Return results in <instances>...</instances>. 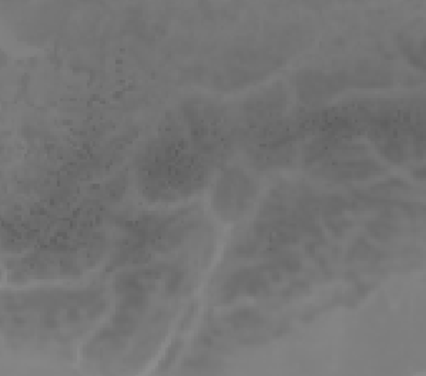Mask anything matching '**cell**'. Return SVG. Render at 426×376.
I'll use <instances>...</instances> for the list:
<instances>
[{
    "mask_svg": "<svg viewBox=\"0 0 426 376\" xmlns=\"http://www.w3.org/2000/svg\"><path fill=\"white\" fill-rule=\"evenodd\" d=\"M232 318H234V322H232V324H234L235 326L237 325L247 326V325H253V324H255V322H260V317L250 311L235 312V314L232 315Z\"/></svg>",
    "mask_w": 426,
    "mask_h": 376,
    "instance_id": "cell-1",
    "label": "cell"
}]
</instances>
